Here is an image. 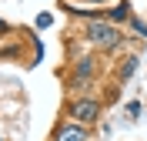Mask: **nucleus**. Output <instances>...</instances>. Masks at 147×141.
Segmentation results:
<instances>
[{"label": "nucleus", "instance_id": "obj_1", "mask_svg": "<svg viewBox=\"0 0 147 141\" xmlns=\"http://www.w3.org/2000/svg\"><path fill=\"white\" fill-rule=\"evenodd\" d=\"M87 40L97 47H117L120 40H124V34H120L117 27H110V24H100V20H94L90 27H87Z\"/></svg>", "mask_w": 147, "mask_h": 141}, {"label": "nucleus", "instance_id": "obj_2", "mask_svg": "<svg viewBox=\"0 0 147 141\" xmlns=\"http://www.w3.org/2000/svg\"><path fill=\"white\" fill-rule=\"evenodd\" d=\"M100 114V104L90 101V97H84V101H74L70 104V118H77V121H94Z\"/></svg>", "mask_w": 147, "mask_h": 141}, {"label": "nucleus", "instance_id": "obj_3", "mask_svg": "<svg viewBox=\"0 0 147 141\" xmlns=\"http://www.w3.org/2000/svg\"><path fill=\"white\" fill-rule=\"evenodd\" d=\"M57 141H87V131H84V128H77V124H70V128H60Z\"/></svg>", "mask_w": 147, "mask_h": 141}, {"label": "nucleus", "instance_id": "obj_4", "mask_svg": "<svg viewBox=\"0 0 147 141\" xmlns=\"http://www.w3.org/2000/svg\"><path fill=\"white\" fill-rule=\"evenodd\" d=\"M90 71H94V61L90 57H80V61H77V84H84V81L90 77Z\"/></svg>", "mask_w": 147, "mask_h": 141}, {"label": "nucleus", "instance_id": "obj_5", "mask_svg": "<svg viewBox=\"0 0 147 141\" xmlns=\"http://www.w3.org/2000/svg\"><path fill=\"white\" fill-rule=\"evenodd\" d=\"M127 17H130V3H127V0H120L117 7L110 10V20H127Z\"/></svg>", "mask_w": 147, "mask_h": 141}, {"label": "nucleus", "instance_id": "obj_6", "mask_svg": "<svg viewBox=\"0 0 147 141\" xmlns=\"http://www.w3.org/2000/svg\"><path fill=\"white\" fill-rule=\"evenodd\" d=\"M134 67H137V57H127V61H124V67H120V81H127V77L134 74Z\"/></svg>", "mask_w": 147, "mask_h": 141}, {"label": "nucleus", "instance_id": "obj_7", "mask_svg": "<svg viewBox=\"0 0 147 141\" xmlns=\"http://www.w3.org/2000/svg\"><path fill=\"white\" fill-rule=\"evenodd\" d=\"M37 27H50V14H40L37 17Z\"/></svg>", "mask_w": 147, "mask_h": 141}, {"label": "nucleus", "instance_id": "obj_8", "mask_svg": "<svg viewBox=\"0 0 147 141\" xmlns=\"http://www.w3.org/2000/svg\"><path fill=\"white\" fill-rule=\"evenodd\" d=\"M127 114H130V118H137V114H140V104H137V101L127 104Z\"/></svg>", "mask_w": 147, "mask_h": 141}, {"label": "nucleus", "instance_id": "obj_9", "mask_svg": "<svg viewBox=\"0 0 147 141\" xmlns=\"http://www.w3.org/2000/svg\"><path fill=\"white\" fill-rule=\"evenodd\" d=\"M134 27H137L140 34H147V24H144V20H134Z\"/></svg>", "mask_w": 147, "mask_h": 141}, {"label": "nucleus", "instance_id": "obj_10", "mask_svg": "<svg viewBox=\"0 0 147 141\" xmlns=\"http://www.w3.org/2000/svg\"><path fill=\"white\" fill-rule=\"evenodd\" d=\"M3 34H7V24H3V20H0V37H3Z\"/></svg>", "mask_w": 147, "mask_h": 141}, {"label": "nucleus", "instance_id": "obj_11", "mask_svg": "<svg viewBox=\"0 0 147 141\" xmlns=\"http://www.w3.org/2000/svg\"><path fill=\"white\" fill-rule=\"evenodd\" d=\"M90 3H104V0H90Z\"/></svg>", "mask_w": 147, "mask_h": 141}]
</instances>
